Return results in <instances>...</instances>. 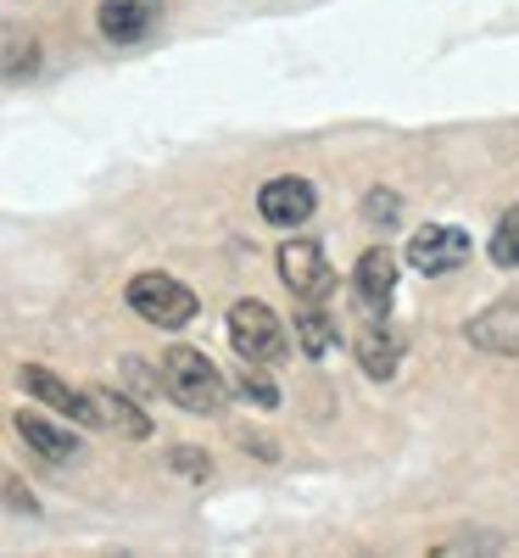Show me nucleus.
I'll list each match as a JSON object with an SVG mask.
<instances>
[{
	"mask_svg": "<svg viewBox=\"0 0 519 558\" xmlns=\"http://www.w3.org/2000/svg\"><path fill=\"white\" fill-rule=\"evenodd\" d=\"M162 391L179 402V408H191V413H224L229 402V380H224V368L196 352V347H168L162 352Z\"/></svg>",
	"mask_w": 519,
	"mask_h": 558,
	"instance_id": "nucleus-1",
	"label": "nucleus"
},
{
	"mask_svg": "<svg viewBox=\"0 0 519 558\" xmlns=\"http://www.w3.org/2000/svg\"><path fill=\"white\" fill-rule=\"evenodd\" d=\"M229 347L246 363H279L291 352V336H286V324H279V313L268 302L246 296V302L229 307Z\"/></svg>",
	"mask_w": 519,
	"mask_h": 558,
	"instance_id": "nucleus-2",
	"label": "nucleus"
},
{
	"mask_svg": "<svg viewBox=\"0 0 519 558\" xmlns=\"http://www.w3.org/2000/svg\"><path fill=\"white\" fill-rule=\"evenodd\" d=\"M123 296L146 324H157V330H184V324L196 318V291L179 286L173 274H134Z\"/></svg>",
	"mask_w": 519,
	"mask_h": 558,
	"instance_id": "nucleus-3",
	"label": "nucleus"
},
{
	"mask_svg": "<svg viewBox=\"0 0 519 558\" xmlns=\"http://www.w3.org/2000/svg\"><path fill=\"white\" fill-rule=\"evenodd\" d=\"M17 380L28 397H39L45 408H57L62 418H73V425H89V430H107V413H101V397L96 391H79L68 386L57 368H45V363H23L17 368Z\"/></svg>",
	"mask_w": 519,
	"mask_h": 558,
	"instance_id": "nucleus-4",
	"label": "nucleus"
},
{
	"mask_svg": "<svg viewBox=\"0 0 519 558\" xmlns=\"http://www.w3.org/2000/svg\"><path fill=\"white\" fill-rule=\"evenodd\" d=\"M279 274H286L291 296L307 302V307H324L329 296H336V268H329L318 241H286L279 246Z\"/></svg>",
	"mask_w": 519,
	"mask_h": 558,
	"instance_id": "nucleus-5",
	"label": "nucleus"
},
{
	"mask_svg": "<svg viewBox=\"0 0 519 558\" xmlns=\"http://www.w3.org/2000/svg\"><path fill=\"white\" fill-rule=\"evenodd\" d=\"M313 207H318L313 179H297V173L268 179L263 191H257V213H263L274 229H302V223L313 218Z\"/></svg>",
	"mask_w": 519,
	"mask_h": 558,
	"instance_id": "nucleus-6",
	"label": "nucleus"
},
{
	"mask_svg": "<svg viewBox=\"0 0 519 558\" xmlns=\"http://www.w3.org/2000/svg\"><path fill=\"white\" fill-rule=\"evenodd\" d=\"M463 257H469V235L458 223H424L419 235L408 241V263L419 268V274H452V268H463Z\"/></svg>",
	"mask_w": 519,
	"mask_h": 558,
	"instance_id": "nucleus-7",
	"label": "nucleus"
},
{
	"mask_svg": "<svg viewBox=\"0 0 519 558\" xmlns=\"http://www.w3.org/2000/svg\"><path fill=\"white\" fill-rule=\"evenodd\" d=\"M391 291H397V257H391L386 246H369V252L358 257V268H352V302H358V313L386 318Z\"/></svg>",
	"mask_w": 519,
	"mask_h": 558,
	"instance_id": "nucleus-8",
	"label": "nucleus"
},
{
	"mask_svg": "<svg viewBox=\"0 0 519 558\" xmlns=\"http://www.w3.org/2000/svg\"><path fill=\"white\" fill-rule=\"evenodd\" d=\"M17 436L45 458V463H79L84 458V441L68 430V425H57V418H45V413H17Z\"/></svg>",
	"mask_w": 519,
	"mask_h": 558,
	"instance_id": "nucleus-9",
	"label": "nucleus"
},
{
	"mask_svg": "<svg viewBox=\"0 0 519 558\" xmlns=\"http://www.w3.org/2000/svg\"><path fill=\"white\" fill-rule=\"evenodd\" d=\"M352 347H358V363L369 368L374 380H391V375H397V363H402V336L391 330L386 318H369V313H363Z\"/></svg>",
	"mask_w": 519,
	"mask_h": 558,
	"instance_id": "nucleus-10",
	"label": "nucleus"
},
{
	"mask_svg": "<svg viewBox=\"0 0 519 558\" xmlns=\"http://www.w3.org/2000/svg\"><path fill=\"white\" fill-rule=\"evenodd\" d=\"M469 347H481V352H503L514 357L519 352V302H492L486 313L469 318Z\"/></svg>",
	"mask_w": 519,
	"mask_h": 558,
	"instance_id": "nucleus-11",
	"label": "nucleus"
},
{
	"mask_svg": "<svg viewBox=\"0 0 519 558\" xmlns=\"http://www.w3.org/2000/svg\"><path fill=\"white\" fill-rule=\"evenodd\" d=\"M157 28V0H107L101 7V34L112 45H134Z\"/></svg>",
	"mask_w": 519,
	"mask_h": 558,
	"instance_id": "nucleus-12",
	"label": "nucleus"
},
{
	"mask_svg": "<svg viewBox=\"0 0 519 558\" xmlns=\"http://www.w3.org/2000/svg\"><path fill=\"white\" fill-rule=\"evenodd\" d=\"M341 341V330L329 324V313L324 307H307V302H297V352H307V357H324L329 347Z\"/></svg>",
	"mask_w": 519,
	"mask_h": 558,
	"instance_id": "nucleus-13",
	"label": "nucleus"
},
{
	"mask_svg": "<svg viewBox=\"0 0 519 558\" xmlns=\"http://www.w3.org/2000/svg\"><path fill=\"white\" fill-rule=\"evenodd\" d=\"M101 397V413H107V430H118V436H129V441H146L152 436V418L140 413L123 391H96Z\"/></svg>",
	"mask_w": 519,
	"mask_h": 558,
	"instance_id": "nucleus-14",
	"label": "nucleus"
},
{
	"mask_svg": "<svg viewBox=\"0 0 519 558\" xmlns=\"http://www.w3.org/2000/svg\"><path fill=\"white\" fill-rule=\"evenodd\" d=\"M268 363H246L241 357V375H234V391H241L246 402H257V408H279V386L263 375Z\"/></svg>",
	"mask_w": 519,
	"mask_h": 558,
	"instance_id": "nucleus-15",
	"label": "nucleus"
},
{
	"mask_svg": "<svg viewBox=\"0 0 519 558\" xmlns=\"http://www.w3.org/2000/svg\"><path fill=\"white\" fill-rule=\"evenodd\" d=\"M492 263L497 268H519V207L514 213H503V223H497V235H492Z\"/></svg>",
	"mask_w": 519,
	"mask_h": 558,
	"instance_id": "nucleus-16",
	"label": "nucleus"
},
{
	"mask_svg": "<svg viewBox=\"0 0 519 558\" xmlns=\"http://www.w3.org/2000/svg\"><path fill=\"white\" fill-rule=\"evenodd\" d=\"M168 463L179 475H191V481H207V470H213V458L202 447H168Z\"/></svg>",
	"mask_w": 519,
	"mask_h": 558,
	"instance_id": "nucleus-17",
	"label": "nucleus"
},
{
	"mask_svg": "<svg viewBox=\"0 0 519 558\" xmlns=\"http://www.w3.org/2000/svg\"><path fill=\"white\" fill-rule=\"evenodd\" d=\"M363 213H369V223H386V229H391V223L402 218V202H397L391 191H369V202H363Z\"/></svg>",
	"mask_w": 519,
	"mask_h": 558,
	"instance_id": "nucleus-18",
	"label": "nucleus"
},
{
	"mask_svg": "<svg viewBox=\"0 0 519 558\" xmlns=\"http://www.w3.org/2000/svg\"><path fill=\"white\" fill-rule=\"evenodd\" d=\"M7 502H12V514H34V497H23L17 475H7Z\"/></svg>",
	"mask_w": 519,
	"mask_h": 558,
	"instance_id": "nucleus-19",
	"label": "nucleus"
},
{
	"mask_svg": "<svg viewBox=\"0 0 519 558\" xmlns=\"http://www.w3.org/2000/svg\"><path fill=\"white\" fill-rule=\"evenodd\" d=\"M241 447H252V452H263V458H279L274 441H263V436H252V430H241Z\"/></svg>",
	"mask_w": 519,
	"mask_h": 558,
	"instance_id": "nucleus-20",
	"label": "nucleus"
}]
</instances>
